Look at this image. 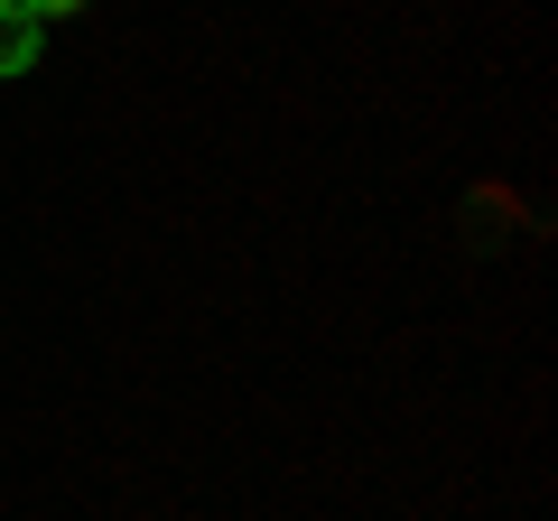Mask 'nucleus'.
Returning <instances> with one entry per match:
<instances>
[{
	"mask_svg": "<svg viewBox=\"0 0 558 521\" xmlns=\"http://www.w3.org/2000/svg\"><path fill=\"white\" fill-rule=\"evenodd\" d=\"M38 47H47V28H38V20L0 10V75H28V65H38Z\"/></svg>",
	"mask_w": 558,
	"mask_h": 521,
	"instance_id": "1",
	"label": "nucleus"
},
{
	"mask_svg": "<svg viewBox=\"0 0 558 521\" xmlns=\"http://www.w3.org/2000/svg\"><path fill=\"white\" fill-rule=\"evenodd\" d=\"M10 10H20V20H38V28H47V20H75L84 0H10Z\"/></svg>",
	"mask_w": 558,
	"mask_h": 521,
	"instance_id": "2",
	"label": "nucleus"
},
{
	"mask_svg": "<svg viewBox=\"0 0 558 521\" xmlns=\"http://www.w3.org/2000/svg\"><path fill=\"white\" fill-rule=\"evenodd\" d=\"M0 10H10V0H0Z\"/></svg>",
	"mask_w": 558,
	"mask_h": 521,
	"instance_id": "3",
	"label": "nucleus"
}]
</instances>
